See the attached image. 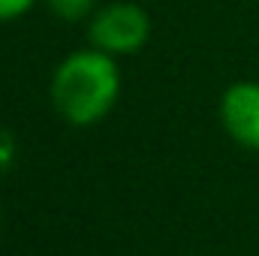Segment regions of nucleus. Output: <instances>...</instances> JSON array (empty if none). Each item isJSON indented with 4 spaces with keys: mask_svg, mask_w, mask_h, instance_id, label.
<instances>
[{
    "mask_svg": "<svg viewBox=\"0 0 259 256\" xmlns=\"http://www.w3.org/2000/svg\"><path fill=\"white\" fill-rule=\"evenodd\" d=\"M121 84L124 75L118 58L88 42L58 61L49 81V100L69 127H94L118 106Z\"/></svg>",
    "mask_w": 259,
    "mask_h": 256,
    "instance_id": "f257e3e1",
    "label": "nucleus"
},
{
    "mask_svg": "<svg viewBox=\"0 0 259 256\" xmlns=\"http://www.w3.org/2000/svg\"><path fill=\"white\" fill-rule=\"evenodd\" d=\"M151 30L154 24H151L148 9L133 0L103 3L88 18V42L115 58H130L142 52L151 39Z\"/></svg>",
    "mask_w": 259,
    "mask_h": 256,
    "instance_id": "f03ea898",
    "label": "nucleus"
},
{
    "mask_svg": "<svg viewBox=\"0 0 259 256\" xmlns=\"http://www.w3.org/2000/svg\"><path fill=\"white\" fill-rule=\"evenodd\" d=\"M217 115L235 145L259 154V81H232L220 94Z\"/></svg>",
    "mask_w": 259,
    "mask_h": 256,
    "instance_id": "7ed1b4c3",
    "label": "nucleus"
},
{
    "mask_svg": "<svg viewBox=\"0 0 259 256\" xmlns=\"http://www.w3.org/2000/svg\"><path fill=\"white\" fill-rule=\"evenodd\" d=\"M46 6L64 21H81V18L94 15L97 0H46Z\"/></svg>",
    "mask_w": 259,
    "mask_h": 256,
    "instance_id": "20e7f679",
    "label": "nucleus"
},
{
    "mask_svg": "<svg viewBox=\"0 0 259 256\" xmlns=\"http://www.w3.org/2000/svg\"><path fill=\"white\" fill-rule=\"evenodd\" d=\"M36 3L39 0H0V24H12V21L30 15Z\"/></svg>",
    "mask_w": 259,
    "mask_h": 256,
    "instance_id": "39448f33",
    "label": "nucleus"
}]
</instances>
